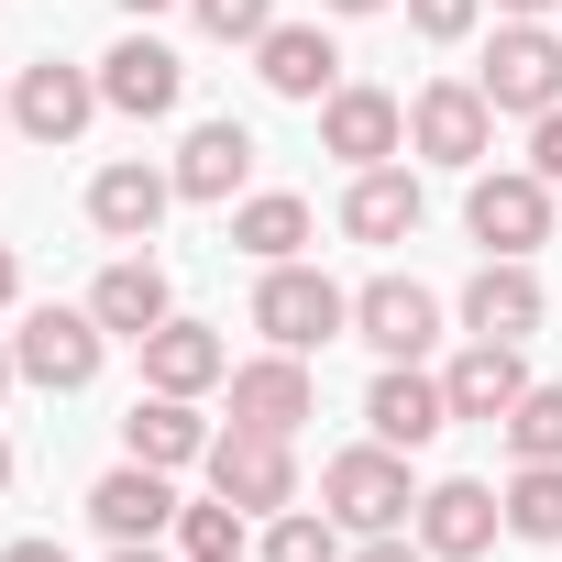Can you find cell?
<instances>
[{"mask_svg":"<svg viewBox=\"0 0 562 562\" xmlns=\"http://www.w3.org/2000/svg\"><path fill=\"white\" fill-rule=\"evenodd\" d=\"M321 507H331L353 540H375V529H408V518H419L408 452H397V441H353V452H331V463H321Z\"/></svg>","mask_w":562,"mask_h":562,"instance_id":"cell-1","label":"cell"},{"mask_svg":"<svg viewBox=\"0 0 562 562\" xmlns=\"http://www.w3.org/2000/svg\"><path fill=\"white\" fill-rule=\"evenodd\" d=\"M254 331H265L276 353H321V342L353 331V299L331 288L321 265H265V288H254Z\"/></svg>","mask_w":562,"mask_h":562,"instance_id":"cell-2","label":"cell"},{"mask_svg":"<svg viewBox=\"0 0 562 562\" xmlns=\"http://www.w3.org/2000/svg\"><path fill=\"white\" fill-rule=\"evenodd\" d=\"M463 232H474L485 254H540V243H551V177H529V166H474Z\"/></svg>","mask_w":562,"mask_h":562,"instance_id":"cell-3","label":"cell"},{"mask_svg":"<svg viewBox=\"0 0 562 562\" xmlns=\"http://www.w3.org/2000/svg\"><path fill=\"white\" fill-rule=\"evenodd\" d=\"M210 496H232L243 518H276V507H299V452H288V430H221L210 441Z\"/></svg>","mask_w":562,"mask_h":562,"instance_id":"cell-4","label":"cell"},{"mask_svg":"<svg viewBox=\"0 0 562 562\" xmlns=\"http://www.w3.org/2000/svg\"><path fill=\"white\" fill-rule=\"evenodd\" d=\"M408 144H419L430 166H463V177H474V166L496 155V100H485L474 78H430V89L408 100Z\"/></svg>","mask_w":562,"mask_h":562,"instance_id":"cell-5","label":"cell"},{"mask_svg":"<svg viewBox=\"0 0 562 562\" xmlns=\"http://www.w3.org/2000/svg\"><path fill=\"white\" fill-rule=\"evenodd\" d=\"M474 89H485L496 111H518V122H540V111L562 100V34H551V23H496V45H485V67H474Z\"/></svg>","mask_w":562,"mask_h":562,"instance_id":"cell-6","label":"cell"},{"mask_svg":"<svg viewBox=\"0 0 562 562\" xmlns=\"http://www.w3.org/2000/svg\"><path fill=\"white\" fill-rule=\"evenodd\" d=\"M100 111H111V100H100V67L34 56V67L12 78V133H34V144H78V133H89Z\"/></svg>","mask_w":562,"mask_h":562,"instance_id":"cell-7","label":"cell"},{"mask_svg":"<svg viewBox=\"0 0 562 562\" xmlns=\"http://www.w3.org/2000/svg\"><path fill=\"white\" fill-rule=\"evenodd\" d=\"M100 353H111V331H100L89 310H34V321L12 331V364H23V386H45V397H78V386L100 375Z\"/></svg>","mask_w":562,"mask_h":562,"instance_id":"cell-8","label":"cell"},{"mask_svg":"<svg viewBox=\"0 0 562 562\" xmlns=\"http://www.w3.org/2000/svg\"><path fill=\"white\" fill-rule=\"evenodd\" d=\"M397 144H408V100H397V89L342 78V89L321 100V155H342L353 177H364V166H397Z\"/></svg>","mask_w":562,"mask_h":562,"instance_id":"cell-9","label":"cell"},{"mask_svg":"<svg viewBox=\"0 0 562 562\" xmlns=\"http://www.w3.org/2000/svg\"><path fill=\"white\" fill-rule=\"evenodd\" d=\"M408 529H419L430 562H474V551L507 529V496L474 485V474H441V485H419V518H408Z\"/></svg>","mask_w":562,"mask_h":562,"instance_id":"cell-10","label":"cell"},{"mask_svg":"<svg viewBox=\"0 0 562 562\" xmlns=\"http://www.w3.org/2000/svg\"><path fill=\"white\" fill-rule=\"evenodd\" d=\"M221 386H232V419H243V430H288V441H299V419H321L310 353H276V342H265V353H254V364H232Z\"/></svg>","mask_w":562,"mask_h":562,"instance_id":"cell-11","label":"cell"},{"mask_svg":"<svg viewBox=\"0 0 562 562\" xmlns=\"http://www.w3.org/2000/svg\"><path fill=\"white\" fill-rule=\"evenodd\" d=\"M353 342H375L386 364H419L441 342V299L419 276H375V288H353Z\"/></svg>","mask_w":562,"mask_h":562,"instance_id":"cell-12","label":"cell"},{"mask_svg":"<svg viewBox=\"0 0 562 562\" xmlns=\"http://www.w3.org/2000/svg\"><path fill=\"white\" fill-rule=\"evenodd\" d=\"M100 100H111L122 122H166V111L188 100V67H177V45H155V34H122V45L100 56Z\"/></svg>","mask_w":562,"mask_h":562,"instance_id":"cell-13","label":"cell"},{"mask_svg":"<svg viewBox=\"0 0 562 562\" xmlns=\"http://www.w3.org/2000/svg\"><path fill=\"white\" fill-rule=\"evenodd\" d=\"M540 276H529V254H485L474 265V288H463V331L474 342H529L540 331Z\"/></svg>","mask_w":562,"mask_h":562,"instance_id":"cell-14","label":"cell"},{"mask_svg":"<svg viewBox=\"0 0 562 562\" xmlns=\"http://www.w3.org/2000/svg\"><path fill=\"white\" fill-rule=\"evenodd\" d=\"M177 485L155 474V463H111L100 485H89V518H100V540H177Z\"/></svg>","mask_w":562,"mask_h":562,"instance_id":"cell-15","label":"cell"},{"mask_svg":"<svg viewBox=\"0 0 562 562\" xmlns=\"http://www.w3.org/2000/svg\"><path fill=\"white\" fill-rule=\"evenodd\" d=\"M254 78L276 89V100H331L342 89V45L321 34V23H265V45H254Z\"/></svg>","mask_w":562,"mask_h":562,"instance_id":"cell-16","label":"cell"},{"mask_svg":"<svg viewBox=\"0 0 562 562\" xmlns=\"http://www.w3.org/2000/svg\"><path fill=\"white\" fill-rule=\"evenodd\" d=\"M177 199H199V210H232V188L254 177V133L221 111V122H188V144H177Z\"/></svg>","mask_w":562,"mask_h":562,"instance_id":"cell-17","label":"cell"},{"mask_svg":"<svg viewBox=\"0 0 562 562\" xmlns=\"http://www.w3.org/2000/svg\"><path fill=\"white\" fill-rule=\"evenodd\" d=\"M177 210V177L166 166H144V155H122V166H100L89 177V221L111 232V243H155V221Z\"/></svg>","mask_w":562,"mask_h":562,"instance_id":"cell-18","label":"cell"},{"mask_svg":"<svg viewBox=\"0 0 562 562\" xmlns=\"http://www.w3.org/2000/svg\"><path fill=\"white\" fill-rule=\"evenodd\" d=\"M441 397H452V419H507L518 397H529V364H518V342H463L452 364H441Z\"/></svg>","mask_w":562,"mask_h":562,"instance_id":"cell-19","label":"cell"},{"mask_svg":"<svg viewBox=\"0 0 562 562\" xmlns=\"http://www.w3.org/2000/svg\"><path fill=\"white\" fill-rule=\"evenodd\" d=\"M364 419H375V441L419 452V441H441V430H452V397H441V375H419V364H386V375L364 386Z\"/></svg>","mask_w":562,"mask_h":562,"instance_id":"cell-20","label":"cell"},{"mask_svg":"<svg viewBox=\"0 0 562 562\" xmlns=\"http://www.w3.org/2000/svg\"><path fill=\"white\" fill-rule=\"evenodd\" d=\"M89 321H100L111 342H144V331H166V321H177V310H166V265H155V254H122V265H100Z\"/></svg>","mask_w":562,"mask_h":562,"instance_id":"cell-21","label":"cell"},{"mask_svg":"<svg viewBox=\"0 0 562 562\" xmlns=\"http://www.w3.org/2000/svg\"><path fill=\"white\" fill-rule=\"evenodd\" d=\"M232 375V342L210 331V321H166V331H144V386H166V397H210Z\"/></svg>","mask_w":562,"mask_h":562,"instance_id":"cell-22","label":"cell"},{"mask_svg":"<svg viewBox=\"0 0 562 562\" xmlns=\"http://www.w3.org/2000/svg\"><path fill=\"white\" fill-rule=\"evenodd\" d=\"M122 441H133V463H155V474L210 463V419H199V397H166V386H144V397H133Z\"/></svg>","mask_w":562,"mask_h":562,"instance_id":"cell-23","label":"cell"},{"mask_svg":"<svg viewBox=\"0 0 562 562\" xmlns=\"http://www.w3.org/2000/svg\"><path fill=\"white\" fill-rule=\"evenodd\" d=\"M342 232H353V243H408V232H419V177H408V166H364V177L342 188Z\"/></svg>","mask_w":562,"mask_h":562,"instance_id":"cell-24","label":"cell"},{"mask_svg":"<svg viewBox=\"0 0 562 562\" xmlns=\"http://www.w3.org/2000/svg\"><path fill=\"white\" fill-rule=\"evenodd\" d=\"M232 243H243L254 265H299V254H310V199H288V188L243 199V210H232Z\"/></svg>","mask_w":562,"mask_h":562,"instance_id":"cell-25","label":"cell"},{"mask_svg":"<svg viewBox=\"0 0 562 562\" xmlns=\"http://www.w3.org/2000/svg\"><path fill=\"white\" fill-rule=\"evenodd\" d=\"M254 562H342V518L331 507H276L265 540H254Z\"/></svg>","mask_w":562,"mask_h":562,"instance_id":"cell-26","label":"cell"},{"mask_svg":"<svg viewBox=\"0 0 562 562\" xmlns=\"http://www.w3.org/2000/svg\"><path fill=\"white\" fill-rule=\"evenodd\" d=\"M507 529L540 540V551L562 540V463H518V474H507Z\"/></svg>","mask_w":562,"mask_h":562,"instance_id":"cell-27","label":"cell"},{"mask_svg":"<svg viewBox=\"0 0 562 562\" xmlns=\"http://www.w3.org/2000/svg\"><path fill=\"white\" fill-rule=\"evenodd\" d=\"M177 562H243V507H232V496L177 507Z\"/></svg>","mask_w":562,"mask_h":562,"instance_id":"cell-28","label":"cell"},{"mask_svg":"<svg viewBox=\"0 0 562 562\" xmlns=\"http://www.w3.org/2000/svg\"><path fill=\"white\" fill-rule=\"evenodd\" d=\"M496 430H507V452H518V463H562V386H529Z\"/></svg>","mask_w":562,"mask_h":562,"instance_id":"cell-29","label":"cell"},{"mask_svg":"<svg viewBox=\"0 0 562 562\" xmlns=\"http://www.w3.org/2000/svg\"><path fill=\"white\" fill-rule=\"evenodd\" d=\"M188 12H199V34H210V45H265L276 0H188Z\"/></svg>","mask_w":562,"mask_h":562,"instance_id":"cell-30","label":"cell"},{"mask_svg":"<svg viewBox=\"0 0 562 562\" xmlns=\"http://www.w3.org/2000/svg\"><path fill=\"white\" fill-rule=\"evenodd\" d=\"M485 23V0H408V34H430V45H463Z\"/></svg>","mask_w":562,"mask_h":562,"instance_id":"cell-31","label":"cell"},{"mask_svg":"<svg viewBox=\"0 0 562 562\" xmlns=\"http://www.w3.org/2000/svg\"><path fill=\"white\" fill-rule=\"evenodd\" d=\"M529 177H551V188H562V100L529 122Z\"/></svg>","mask_w":562,"mask_h":562,"instance_id":"cell-32","label":"cell"},{"mask_svg":"<svg viewBox=\"0 0 562 562\" xmlns=\"http://www.w3.org/2000/svg\"><path fill=\"white\" fill-rule=\"evenodd\" d=\"M353 562H430V551H419V529H375Z\"/></svg>","mask_w":562,"mask_h":562,"instance_id":"cell-33","label":"cell"},{"mask_svg":"<svg viewBox=\"0 0 562 562\" xmlns=\"http://www.w3.org/2000/svg\"><path fill=\"white\" fill-rule=\"evenodd\" d=\"M0 562H67L56 540H12V551H0Z\"/></svg>","mask_w":562,"mask_h":562,"instance_id":"cell-34","label":"cell"},{"mask_svg":"<svg viewBox=\"0 0 562 562\" xmlns=\"http://www.w3.org/2000/svg\"><path fill=\"white\" fill-rule=\"evenodd\" d=\"M111 562H177V551H155V540H111Z\"/></svg>","mask_w":562,"mask_h":562,"instance_id":"cell-35","label":"cell"},{"mask_svg":"<svg viewBox=\"0 0 562 562\" xmlns=\"http://www.w3.org/2000/svg\"><path fill=\"white\" fill-rule=\"evenodd\" d=\"M12 299H23V265H12V254H0V310H12Z\"/></svg>","mask_w":562,"mask_h":562,"instance_id":"cell-36","label":"cell"},{"mask_svg":"<svg viewBox=\"0 0 562 562\" xmlns=\"http://www.w3.org/2000/svg\"><path fill=\"white\" fill-rule=\"evenodd\" d=\"M496 12H507V23H540V12H551V0H496Z\"/></svg>","mask_w":562,"mask_h":562,"instance_id":"cell-37","label":"cell"},{"mask_svg":"<svg viewBox=\"0 0 562 562\" xmlns=\"http://www.w3.org/2000/svg\"><path fill=\"white\" fill-rule=\"evenodd\" d=\"M321 12H342V23H353V12H386V0H321Z\"/></svg>","mask_w":562,"mask_h":562,"instance_id":"cell-38","label":"cell"},{"mask_svg":"<svg viewBox=\"0 0 562 562\" xmlns=\"http://www.w3.org/2000/svg\"><path fill=\"white\" fill-rule=\"evenodd\" d=\"M122 12H133V23H155V12H177V0H122Z\"/></svg>","mask_w":562,"mask_h":562,"instance_id":"cell-39","label":"cell"},{"mask_svg":"<svg viewBox=\"0 0 562 562\" xmlns=\"http://www.w3.org/2000/svg\"><path fill=\"white\" fill-rule=\"evenodd\" d=\"M12 375H23V364H12V342H0V397H12Z\"/></svg>","mask_w":562,"mask_h":562,"instance_id":"cell-40","label":"cell"},{"mask_svg":"<svg viewBox=\"0 0 562 562\" xmlns=\"http://www.w3.org/2000/svg\"><path fill=\"white\" fill-rule=\"evenodd\" d=\"M0 485H12V441H0Z\"/></svg>","mask_w":562,"mask_h":562,"instance_id":"cell-41","label":"cell"},{"mask_svg":"<svg viewBox=\"0 0 562 562\" xmlns=\"http://www.w3.org/2000/svg\"><path fill=\"white\" fill-rule=\"evenodd\" d=\"M0 122H12V89H0Z\"/></svg>","mask_w":562,"mask_h":562,"instance_id":"cell-42","label":"cell"}]
</instances>
